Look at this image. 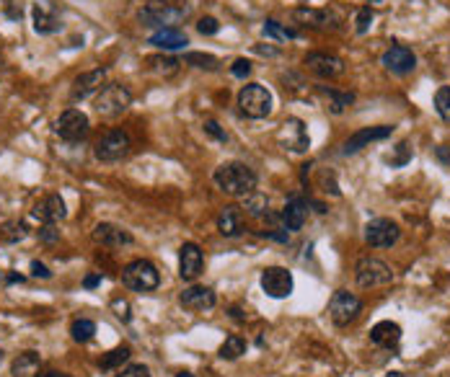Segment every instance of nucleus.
<instances>
[{
  "mask_svg": "<svg viewBox=\"0 0 450 377\" xmlns=\"http://www.w3.org/2000/svg\"><path fill=\"white\" fill-rule=\"evenodd\" d=\"M212 179H215L220 191H225V194H231V196H241V199L249 196L251 191H256V184H259L254 169H249V166L241 161H231V163L218 166L215 174H212Z\"/></svg>",
  "mask_w": 450,
  "mask_h": 377,
  "instance_id": "obj_1",
  "label": "nucleus"
},
{
  "mask_svg": "<svg viewBox=\"0 0 450 377\" xmlns=\"http://www.w3.org/2000/svg\"><path fill=\"white\" fill-rule=\"evenodd\" d=\"M189 6H181V3H174V0H148L143 8H140V24L148 29H179V24H184L189 19Z\"/></svg>",
  "mask_w": 450,
  "mask_h": 377,
  "instance_id": "obj_2",
  "label": "nucleus"
},
{
  "mask_svg": "<svg viewBox=\"0 0 450 377\" xmlns=\"http://www.w3.org/2000/svg\"><path fill=\"white\" fill-rule=\"evenodd\" d=\"M122 284L132 292H156L161 284V271L156 269V263L148 258H135L122 269Z\"/></svg>",
  "mask_w": 450,
  "mask_h": 377,
  "instance_id": "obj_3",
  "label": "nucleus"
},
{
  "mask_svg": "<svg viewBox=\"0 0 450 377\" xmlns=\"http://www.w3.org/2000/svg\"><path fill=\"white\" fill-rule=\"evenodd\" d=\"M132 106V91L124 83H104V88L96 94L94 109L99 116H114L124 114Z\"/></svg>",
  "mask_w": 450,
  "mask_h": 377,
  "instance_id": "obj_4",
  "label": "nucleus"
},
{
  "mask_svg": "<svg viewBox=\"0 0 450 377\" xmlns=\"http://www.w3.org/2000/svg\"><path fill=\"white\" fill-rule=\"evenodd\" d=\"M272 91L261 83H246L239 91V109L249 119H266L272 114Z\"/></svg>",
  "mask_w": 450,
  "mask_h": 377,
  "instance_id": "obj_5",
  "label": "nucleus"
},
{
  "mask_svg": "<svg viewBox=\"0 0 450 377\" xmlns=\"http://www.w3.org/2000/svg\"><path fill=\"white\" fill-rule=\"evenodd\" d=\"M355 279L362 290H378V287H389L394 282V271L381 258L362 256L355 266Z\"/></svg>",
  "mask_w": 450,
  "mask_h": 377,
  "instance_id": "obj_6",
  "label": "nucleus"
},
{
  "mask_svg": "<svg viewBox=\"0 0 450 377\" xmlns=\"http://www.w3.org/2000/svg\"><path fill=\"white\" fill-rule=\"evenodd\" d=\"M130 148H132L130 135H127L124 129H109V132H104V135L96 140L94 155H96V161H101V163H116V161H122V158H127Z\"/></svg>",
  "mask_w": 450,
  "mask_h": 377,
  "instance_id": "obj_7",
  "label": "nucleus"
},
{
  "mask_svg": "<svg viewBox=\"0 0 450 377\" xmlns=\"http://www.w3.org/2000/svg\"><path fill=\"white\" fill-rule=\"evenodd\" d=\"M55 132H57L60 140L75 145V142H83L86 137H89L91 121H89V116L83 114L81 109H65L55 121Z\"/></svg>",
  "mask_w": 450,
  "mask_h": 377,
  "instance_id": "obj_8",
  "label": "nucleus"
},
{
  "mask_svg": "<svg viewBox=\"0 0 450 377\" xmlns=\"http://www.w3.org/2000/svg\"><path fill=\"white\" fill-rule=\"evenodd\" d=\"M360 313H362V300L357 295H352L349 290H336L331 295V300H329V318L339 328L355 323Z\"/></svg>",
  "mask_w": 450,
  "mask_h": 377,
  "instance_id": "obj_9",
  "label": "nucleus"
},
{
  "mask_svg": "<svg viewBox=\"0 0 450 377\" xmlns=\"http://www.w3.org/2000/svg\"><path fill=\"white\" fill-rule=\"evenodd\" d=\"M261 290H264L266 297H272V300H285V297L293 295V287H295V279L290 274V269L285 266H266L261 271Z\"/></svg>",
  "mask_w": 450,
  "mask_h": 377,
  "instance_id": "obj_10",
  "label": "nucleus"
},
{
  "mask_svg": "<svg viewBox=\"0 0 450 377\" xmlns=\"http://www.w3.org/2000/svg\"><path fill=\"white\" fill-rule=\"evenodd\" d=\"M399 238H401V228L389 217H375L365 225V243L373 248H391L399 243Z\"/></svg>",
  "mask_w": 450,
  "mask_h": 377,
  "instance_id": "obj_11",
  "label": "nucleus"
},
{
  "mask_svg": "<svg viewBox=\"0 0 450 377\" xmlns=\"http://www.w3.org/2000/svg\"><path fill=\"white\" fill-rule=\"evenodd\" d=\"M394 135V124H375V127H362L357 129V132H352V135L344 140V145H341V155H357L360 150H365L370 145V142H381V140H389V137Z\"/></svg>",
  "mask_w": 450,
  "mask_h": 377,
  "instance_id": "obj_12",
  "label": "nucleus"
},
{
  "mask_svg": "<svg viewBox=\"0 0 450 377\" xmlns=\"http://www.w3.org/2000/svg\"><path fill=\"white\" fill-rule=\"evenodd\" d=\"M381 65L389 70L391 75H399V78H404V75H409V73H414V70H416V54H414V49H411V47L394 44V47H389L386 52H383Z\"/></svg>",
  "mask_w": 450,
  "mask_h": 377,
  "instance_id": "obj_13",
  "label": "nucleus"
},
{
  "mask_svg": "<svg viewBox=\"0 0 450 377\" xmlns=\"http://www.w3.org/2000/svg\"><path fill=\"white\" fill-rule=\"evenodd\" d=\"M303 65L314 75L324 78V81H334V78H339V75L344 73V60L329 52H308Z\"/></svg>",
  "mask_w": 450,
  "mask_h": 377,
  "instance_id": "obj_14",
  "label": "nucleus"
},
{
  "mask_svg": "<svg viewBox=\"0 0 450 377\" xmlns=\"http://www.w3.org/2000/svg\"><path fill=\"white\" fill-rule=\"evenodd\" d=\"M179 303L184 310H191V313H205V310H212L218 305V295L212 287H205V284H191L186 287L181 295H179Z\"/></svg>",
  "mask_w": 450,
  "mask_h": 377,
  "instance_id": "obj_15",
  "label": "nucleus"
},
{
  "mask_svg": "<svg viewBox=\"0 0 450 377\" xmlns=\"http://www.w3.org/2000/svg\"><path fill=\"white\" fill-rule=\"evenodd\" d=\"M205 269V256H202V248L197 243H184L179 248V276L184 282H194Z\"/></svg>",
  "mask_w": 450,
  "mask_h": 377,
  "instance_id": "obj_16",
  "label": "nucleus"
},
{
  "mask_svg": "<svg viewBox=\"0 0 450 377\" xmlns=\"http://www.w3.org/2000/svg\"><path fill=\"white\" fill-rule=\"evenodd\" d=\"M104 81H106V68H96L89 70V73H81L70 86V101H83L89 96L99 94L104 88Z\"/></svg>",
  "mask_w": 450,
  "mask_h": 377,
  "instance_id": "obj_17",
  "label": "nucleus"
},
{
  "mask_svg": "<svg viewBox=\"0 0 450 377\" xmlns=\"http://www.w3.org/2000/svg\"><path fill=\"white\" fill-rule=\"evenodd\" d=\"M65 215H68V209H65V199H62L60 194L44 196V199L36 202L34 209H31V217L39 220L41 225H57L60 220H65Z\"/></svg>",
  "mask_w": 450,
  "mask_h": 377,
  "instance_id": "obj_18",
  "label": "nucleus"
},
{
  "mask_svg": "<svg viewBox=\"0 0 450 377\" xmlns=\"http://www.w3.org/2000/svg\"><path fill=\"white\" fill-rule=\"evenodd\" d=\"M94 241L106 246V248H122V246H132L135 238L127 228L114 223H99L94 228Z\"/></svg>",
  "mask_w": 450,
  "mask_h": 377,
  "instance_id": "obj_19",
  "label": "nucleus"
},
{
  "mask_svg": "<svg viewBox=\"0 0 450 377\" xmlns=\"http://www.w3.org/2000/svg\"><path fill=\"white\" fill-rule=\"evenodd\" d=\"M282 148L290 150V153H306L311 148V137L306 132V124L300 119H287L282 124Z\"/></svg>",
  "mask_w": 450,
  "mask_h": 377,
  "instance_id": "obj_20",
  "label": "nucleus"
},
{
  "mask_svg": "<svg viewBox=\"0 0 450 377\" xmlns=\"http://www.w3.org/2000/svg\"><path fill=\"white\" fill-rule=\"evenodd\" d=\"M306 220H308V202L303 196H290L280 212V225L285 230H290V233H298V230H303Z\"/></svg>",
  "mask_w": 450,
  "mask_h": 377,
  "instance_id": "obj_21",
  "label": "nucleus"
},
{
  "mask_svg": "<svg viewBox=\"0 0 450 377\" xmlns=\"http://www.w3.org/2000/svg\"><path fill=\"white\" fill-rule=\"evenodd\" d=\"M293 19L298 21L300 26L308 29H319V31H329V29H336L334 16L329 11H319V8H295Z\"/></svg>",
  "mask_w": 450,
  "mask_h": 377,
  "instance_id": "obj_22",
  "label": "nucleus"
},
{
  "mask_svg": "<svg viewBox=\"0 0 450 377\" xmlns=\"http://www.w3.org/2000/svg\"><path fill=\"white\" fill-rule=\"evenodd\" d=\"M218 230L220 236L225 238H239L246 230V220H244V209L231 204V207H223L218 215Z\"/></svg>",
  "mask_w": 450,
  "mask_h": 377,
  "instance_id": "obj_23",
  "label": "nucleus"
},
{
  "mask_svg": "<svg viewBox=\"0 0 450 377\" xmlns=\"http://www.w3.org/2000/svg\"><path fill=\"white\" fill-rule=\"evenodd\" d=\"M370 341L381 349H396L399 341H401V326L394 323V321H381L370 328Z\"/></svg>",
  "mask_w": 450,
  "mask_h": 377,
  "instance_id": "obj_24",
  "label": "nucleus"
},
{
  "mask_svg": "<svg viewBox=\"0 0 450 377\" xmlns=\"http://www.w3.org/2000/svg\"><path fill=\"white\" fill-rule=\"evenodd\" d=\"M148 44L164 49V52H176V49H184L189 44V39H186L181 29H158L156 34H150Z\"/></svg>",
  "mask_w": 450,
  "mask_h": 377,
  "instance_id": "obj_25",
  "label": "nucleus"
},
{
  "mask_svg": "<svg viewBox=\"0 0 450 377\" xmlns=\"http://www.w3.org/2000/svg\"><path fill=\"white\" fill-rule=\"evenodd\" d=\"M31 19H34V31L41 36L57 34L62 29L60 16H57L55 11H49L47 6H41V3H36V6L31 8Z\"/></svg>",
  "mask_w": 450,
  "mask_h": 377,
  "instance_id": "obj_26",
  "label": "nucleus"
},
{
  "mask_svg": "<svg viewBox=\"0 0 450 377\" xmlns=\"http://www.w3.org/2000/svg\"><path fill=\"white\" fill-rule=\"evenodd\" d=\"M145 68H148V73L158 75V78H171V75L179 73L181 62L176 57H169V54H153V57L145 60Z\"/></svg>",
  "mask_w": 450,
  "mask_h": 377,
  "instance_id": "obj_27",
  "label": "nucleus"
},
{
  "mask_svg": "<svg viewBox=\"0 0 450 377\" xmlns=\"http://www.w3.org/2000/svg\"><path fill=\"white\" fill-rule=\"evenodd\" d=\"M39 367H41V357L36 351H21L19 357L14 359V377H36L39 375Z\"/></svg>",
  "mask_w": 450,
  "mask_h": 377,
  "instance_id": "obj_28",
  "label": "nucleus"
},
{
  "mask_svg": "<svg viewBox=\"0 0 450 377\" xmlns=\"http://www.w3.org/2000/svg\"><path fill=\"white\" fill-rule=\"evenodd\" d=\"M132 351L130 346H116V349L106 351L101 357V362H99V367H101L104 372H111V370H122L124 362H130Z\"/></svg>",
  "mask_w": 450,
  "mask_h": 377,
  "instance_id": "obj_29",
  "label": "nucleus"
},
{
  "mask_svg": "<svg viewBox=\"0 0 450 377\" xmlns=\"http://www.w3.org/2000/svg\"><path fill=\"white\" fill-rule=\"evenodd\" d=\"M244 209L251 217H259V220H264V217H269V199H266V194L251 191L249 196H244Z\"/></svg>",
  "mask_w": 450,
  "mask_h": 377,
  "instance_id": "obj_30",
  "label": "nucleus"
},
{
  "mask_svg": "<svg viewBox=\"0 0 450 377\" xmlns=\"http://www.w3.org/2000/svg\"><path fill=\"white\" fill-rule=\"evenodd\" d=\"M261 34H264L266 39H274V41L298 39V31H293V29L282 26L280 21H274V19H266V21H264V26H261Z\"/></svg>",
  "mask_w": 450,
  "mask_h": 377,
  "instance_id": "obj_31",
  "label": "nucleus"
},
{
  "mask_svg": "<svg viewBox=\"0 0 450 377\" xmlns=\"http://www.w3.org/2000/svg\"><path fill=\"white\" fill-rule=\"evenodd\" d=\"M184 65H191V68H197V70H207V73L220 70L218 57H215V54H205V52H186Z\"/></svg>",
  "mask_w": 450,
  "mask_h": 377,
  "instance_id": "obj_32",
  "label": "nucleus"
},
{
  "mask_svg": "<svg viewBox=\"0 0 450 377\" xmlns=\"http://www.w3.org/2000/svg\"><path fill=\"white\" fill-rule=\"evenodd\" d=\"M321 91H324V96L331 99V111H334V114H341L344 109L355 104V94H352V91H336V88H326V86L321 88Z\"/></svg>",
  "mask_w": 450,
  "mask_h": 377,
  "instance_id": "obj_33",
  "label": "nucleus"
},
{
  "mask_svg": "<svg viewBox=\"0 0 450 377\" xmlns=\"http://www.w3.org/2000/svg\"><path fill=\"white\" fill-rule=\"evenodd\" d=\"M0 236L6 243H19L29 236V225L24 220H8V223L0 225Z\"/></svg>",
  "mask_w": 450,
  "mask_h": 377,
  "instance_id": "obj_34",
  "label": "nucleus"
},
{
  "mask_svg": "<svg viewBox=\"0 0 450 377\" xmlns=\"http://www.w3.org/2000/svg\"><path fill=\"white\" fill-rule=\"evenodd\" d=\"M246 354V341L241 336H228L223 343H220V359H228V362H233V359H239Z\"/></svg>",
  "mask_w": 450,
  "mask_h": 377,
  "instance_id": "obj_35",
  "label": "nucleus"
},
{
  "mask_svg": "<svg viewBox=\"0 0 450 377\" xmlns=\"http://www.w3.org/2000/svg\"><path fill=\"white\" fill-rule=\"evenodd\" d=\"M70 336H73V341H78V343H89L91 338L96 336V323L89 321V318H78V321L70 326Z\"/></svg>",
  "mask_w": 450,
  "mask_h": 377,
  "instance_id": "obj_36",
  "label": "nucleus"
},
{
  "mask_svg": "<svg viewBox=\"0 0 450 377\" xmlns=\"http://www.w3.org/2000/svg\"><path fill=\"white\" fill-rule=\"evenodd\" d=\"M435 111L443 121L450 124V86H440L435 94Z\"/></svg>",
  "mask_w": 450,
  "mask_h": 377,
  "instance_id": "obj_37",
  "label": "nucleus"
},
{
  "mask_svg": "<svg viewBox=\"0 0 450 377\" xmlns=\"http://www.w3.org/2000/svg\"><path fill=\"white\" fill-rule=\"evenodd\" d=\"M373 21H375L373 6H362L360 11L355 14V31L357 34H368L370 26H373Z\"/></svg>",
  "mask_w": 450,
  "mask_h": 377,
  "instance_id": "obj_38",
  "label": "nucleus"
},
{
  "mask_svg": "<svg viewBox=\"0 0 450 377\" xmlns=\"http://www.w3.org/2000/svg\"><path fill=\"white\" fill-rule=\"evenodd\" d=\"M197 31L202 36H215L220 31V21L212 19V16H202V19L197 21Z\"/></svg>",
  "mask_w": 450,
  "mask_h": 377,
  "instance_id": "obj_39",
  "label": "nucleus"
},
{
  "mask_svg": "<svg viewBox=\"0 0 450 377\" xmlns=\"http://www.w3.org/2000/svg\"><path fill=\"white\" fill-rule=\"evenodd\" d=\"M251 70H254V65L246 57H239V60L233 62L231 65V73H233V78H241V81H246L249 75H251Z\"/></svg>",
  "mask_w": 450,
  "mask_h": 377,
  "instance_id": "obj_40",
  "label": "nucleus"
},
{
  "mask_svg": "<svg viewBox=\"0 0 450 377\" xmlns=\"http://www.w3.org/2000/svg\"><path fill=\"white\" fill-rule=\"evenodd\" d=\"M36 236H39L41 243H47V246H52V243L60 241V230H57V225H41L39 230H36Z\"/></svg>",
  "mask_w": 450,
  "mask_h": 377,
  "instance_id": "obj_41",
  "label": "nucleus"
},
{
  "mask_svg": "<svg viewBox=\"0 0 450 377\" xmlns=\"http://www.w3.org/2000/svg\"><path fill=\"white\" fill-rule=\"evenodd\" d=\"M396 158H389V163L391 166H394V169H399V166H404V163L409 161L411 158V150H409V145H406V142H399V145H396Z\"/></svg>",
  "mask_w": 450,
  "mask_h": 377,
  "instance_id": "obj_42",
  "label": "nucleus"
},
{
  "mask_svg": "<svg viewBox=\"0 0 450 377\" xmlns=\"http://www.w3.org/2000/svg\"><path fill=\"white\" fill-rule=\"evenodd\" d=\"M114 377H153V375H150V370L145 364H127V367L119 370V375Z\"/></svg>",
  "mask_w": 450,
  "mask_h": 377,
  "instance_id": "obj_43",
  "label": "nucleus"
},
{
  "mask_svg": "<svg viewBox=\"0 0 450 377\" xmlns=\"http://www.w3.org/2000/svg\"><path fill=\"white\" fill-rule=\"evenodd\" d=\"M202 129H205L210 137H215L218 142H228V135H225V129H220V124L215 119H207L205 124H202Z\"/></svg>",
  "mask_w": 450,
  "mask_h": 377,
  "instance_id": "obj_44",
  "label": "nucleus"
},
{
  "mask_svg": "<svg viewBox=\"0 0 450 377\" xmlns=\"http://www.w3.org/2000/svg\"><path fill=\"white\" fill-rule=\"evenodd\" d=\"M111 308H114V316L119 318V321H124V323H130V321H132L130 303H127V300H114V303H111Z\"/></svg>",
  "mask_w": 450,
  "mask_h": 377,
  "instance_id": "obj_45",
  "label": "nucleus"
},
{
  "mask_svg": "<svg viewBox=\"0 0 450 377\" xmlns=\"http://www.w3.org/2000/svg\"><path fill=\"white\" fill-rule=\"evenodd\" d=\"M261 238H269V241H277V243H290V230L285 228H277V230H264L259 233Z\"/></svg>",
  "mask_w": 450,
  "mask_h": 377,
  "instance_id": "obj_46",
  "label": "nucleus"
},
{
  "mask_svg": "<svg viewBox=\"0 0 450 377\" xmlns=\"http://www.w3.org/2000/svg\"><path fill=\"white\" fill-rule=\"evenodd\" d=\"M31 276H36V279H52V271L41 261H31Z\"/></svg>",
  "mask_w": 450,
  "mask_h": 377,
  "instance_id": "obj_47",
  "label": "nucleus"
},
{
  "mask_svg": "<svg viewBox=\"0 0 450 377\" xmlns=\"http://www.w3.org/2000/svg\"><path fill=\"white\" fill-rule=\"evenodd\" d=\"M101 284V274H89L86 279H83V287L86 290H94V287H99Z\"/></svg>",
  "mask_w": 450,
  "mask_h": 377,
  "instance_id": "obj_48",
  "label": "nucleus"
},
{
  "mask_svg": "<svg viewBox=\"0 0 450 377\" xmlns=\"http://www.w3.org/2000/svg\"><path fill=\"white\" fill-rule=\"evenodd\" d=\"M256 52L259 54H264V57H277V54H280V49H274V47H261V44H256Z\"/></svg>",
  "mask_w": 450,
  "mask_h": 377,
  "instance_id": "obj_49",
  "label": "nucleus"
},
{
  "mask_svg": "<svg viewBox=\"0 0 450 377\" xmlns=\"http://www.w3.org/2000/svg\"><path fill=\"white\" fill-rule=\"evenodd\" d=\"M437 158H440V161H443L445 166H450V153H448V150L443 148V145H440V148H437Z\"/></svg>",
  "mask_w": 450,
  "mask_h": 377,
  "instance_id": "obj_50",
  "label": "nucleus"
},
{
  "mask_svg": "<svg viewBox=\"0 0 450 377\" xmlns=\"http://www.w3.org/2000/svg\"><path fill=\"white\" fill-rule=\"evenodd\" d=\"M16 282H24V276H21V274H11V276H8V284H16Z\"/></svg>",
  "mask_w": 450,
  "mask_h": 377,
  "instance_id": "obj_51",
  "label": "nucleus"
},
{
  "mask_svg": "<svg viewBox=\"0 0 450 377\" xmlns=\"http://www.w3.org/2000/svg\"><path fill=\"white\" fill-rule=\"evenodd\" d=\"M39 377H70V375H65V372H44V375Z\"/></svg>",
  "mask_w": 450,
  "mask_h": 377,
  "instance_id": "obj_52",
  "label": "nucleus"
},
{
  "mask_svg": "<svg viewBox=\"0 0 450 377\" xmlns=\"http://www.w3.org/2000/svg\"><path fill=\"white\" fill-rule=\"evenodd\" d=\"M386 377H406L404 372H391V375H386Z\"/></svg>",
  "mask_w": 450,
  "mask_h": 377,
  "instance_id": "obj_53",
  "label": "nucleus"
},
{
  "mask_svg": "<svg viewBox=\"0 0 450 377\" xmlns=\"http://www.w3.org/2000/svg\"><path fill=\"white\" fill-rule=\"evenodd\" d=\"M176 377H194V375H191V372H179Z\"/></svg>",
  "mask_w": 450,
  "mask_h": 377,
  "instance_id": "obj_54",
  "label": "nucleus"
},
{
  "mask_svg": "<svg viewBox=\"0 0 450 377\" xmlns=\"http://www.w3.org/2000/svg\"><path fill=\"white\" fill-rule=\"evenodd\" d=\"M368 3H383V0H368Z\"/></svg>",
  "mask_w": 450,
  "mask_h": 377,
  "instance_id": "obj_55",
  "label": "nucleus"
},
{
  "mask_svg": "<svg viewBox=\"0 0 450 377\" xmlns=\"http://www.w3.org/2000/svg\"><path fill=\"white\" fill-rule=\"evenodd\" d=\"M0 362H3V351H0Z\"/></svg>",
  "mask_w": 450,
  "mask_h": 377,
  "instance_id": "obj_56",
  "label": "nucleus"
},
{
  "mask_svg": "<svg viewBox=\"0 0 450 377\" xmlns=\"http://www.w3.org/2000/svg\"><path fill=\"white\" fill-rule=\"evenodd\" d=\"M0 276H3V274H0Z\"/></svg>",
  "mask_w": 450,
  "mask_h": 377,
  "instance_id": "obj_57",
  "label": "nucleus"
}]
</instances>
